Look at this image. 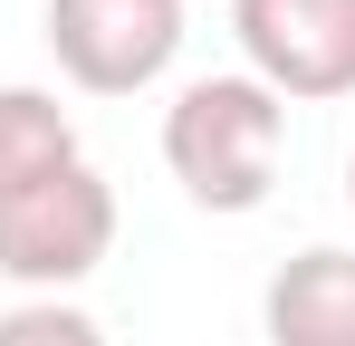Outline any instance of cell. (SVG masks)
Wrapping results in <instances>:
<instances>
[{"label":"cell","mask_w":355,"mask_h":346,"mask_svg":"<svg viewBox=\"0 0 355 346\" xmlns=\"http://www.w3.org/2000/svg\"><path fill=\"white\" fill-rule=\"evenodd\" d=\"M288 154V106L231 67V77H192L173 106H164V164L202 212H259L269 183Z\"/></svg>","instance_id":"cell-1"},{"label":"cell","mask_w":355,"mask_h":346,"mask_svg":"<svg viewBox=\"0 0 355 346\" xmlns=\"http://www.w3.org/2000/svg\"><path fill=\"white\" fill-rule=\"evenodd\" d=\"M106 250H116V183L87 154L0 202V279L29 288V298H58V288L96 279Z\"/></svg>","instance_id":"cell-2"},{"label":"cell","mask_w":355,"mask_h":346,"mask_svg":"<svg viewBox=\"0 0 355 346\" xmlns=\"http://www.w3.org/2000/svg\"><path fill=\"white\" fill-rule=\"evenodd\" d=\"M182 0H49V49L87 97H144L182 58Z\"/></svg>","instance_id":"cell-3"},{"label":"cell","mask_w":355,"mask_h":346,"mask_svg":"<svg viewBox=\"0 0 355 346\" xmlns=\"http://www.w3.org/2000/svg\"><path fill=\"white\" fill-rule=\"evenodd\" d=\"M231 39L279 106L355 97V0H231Z\"/></svg>","instance_id":"cell-4"},{"label":"cell","mask_w":355,"mask_h":346,"mask_svg":"<svg viewBox=\"0 0 355 346\" xmlns=\"http://www.w3.org/2000/svg\"><path fill=\"white\" fill-rule=\"evenodd\" d=\"M259 327H269V346H355V250H336V240L297 250L259 298Z\"/></svg>","instance_id":"cell-5"},{"label":"cell","mask_w":355,"mask_h":346,"mask_svg":"<svg viewBox=\"0 0 355 346\" xmlns=\"http://www.w3.org/2000/svg\"><path fill=\"white\" fill-rule=\"evenodd\" d=\"M77 164V115L49 87H0V202Z\"/></svg>","instance_id":"cell-6"},{"label":"cell","mask_w":355,"mask_h":346,"mask_svg":"<svg viewBox=\"0 0 355 346\" xmlns=\"http://www.w3.org/2000/svg\"><path fill=\"white\" fill-rule=\"evenodd\" d=\"M0 346H106V327L67 298H19V308H0Z\"/></svg>","instance_id":"cell-7"},{"label":"cell","mask_w":355,"mask_h":346,"mask_svg":"<svg viewBox=\"0 0 355 346\" xmlns=\"http://www.w3.org/2000/svg\"><path fill=\"white\" fill-rule=\"evenodd\" d=\"M346 192H355V154H346Z\"/></svg>","instance_id":"cell-8"}]
</instances>
